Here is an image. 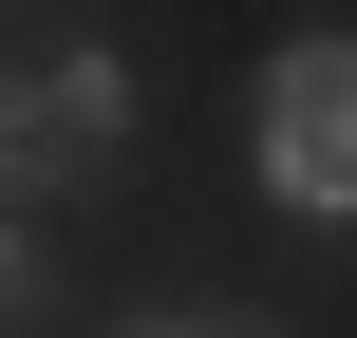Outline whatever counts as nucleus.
Masks as SVG:
<instances>
[{
	"mask_svg": "<svg viewBox=\"0 0 357 338\" xmlns=\"http://www.w3.org/2000/svg\"><path fill=\"white\" fill-rule=\"evenodd\" d=\"M132 338H226V320H132Z\"/></svg>",
	"mask_w": 357,
	"mask_h": 338,
	"instance_id": "nucleus-3",
	"label": "nucleus"
},
{
	"mask_svg": "<svg viewBox=\"0 0 357 338\" xmlns=\"http://www.w3.org/2000/svg\"><path fill=\"white\" fill-rule=\"evenodd\" d=\"M132 132H151V75H132L113 38L38 56V75H19V132H0V188H19V226H56V188H75V169H132Z\"/></svg>",
	"mask_w": 357,
	"mask_h": 338,
	"instance_id": "nucleus-2",
	"label": "nucleus"
},
{
	"mask_svg": "<svg viewBox=\"0 0 357 338\" xmlns=\"http://www.w3.org/2000/svg\"><path fill=\"white\" fill-rule=\"evenodd\" d=\"M245 169H264L282 226H357V19L264 38V75H245Z\"/></svg>",
	"mask_w": 357,
	"mask_h": 338,
	"instance_id": "nucleus-1",
	"label": "nucleus"
}]
</instances>
